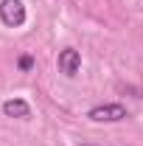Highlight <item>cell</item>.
Masks as SVG:
<instances>
[{"label": "cell", "instance_id": "cell-1", "mask_svg": "<svg viewBox=\"0 0 143 146\" xmlns=\"http://www.w3.org/2000/svg\"><path fill=\"white\" fill-rule=\"evenodd\" d=\"M87 118L95 121V124H121L129 118V110L118 101H109V104H95V107L87 110Z\"/></svg>", "mask_w": 143, "mask_h": 146}, {"label": "cell", "instance_id": "cell-2", "mask_svg": "<svg viewBox=\"0 0 143 146\" xmlns=\"http://www.w3.org/2000/svg\"><path fill=\"white\" fill-rule=\"evenodd\" d=\"M28 20L25 3L23 0H0V23L9 28H23Z\"/></svg>", "mask_w": 143, "mask_h": 146}, {"label": "cell", "instance_id": "cell-3", "mask_svg": "<svg viewBox=\"0 0 143 146\" xmlns=\"http://www.w3.org/2000/svg\"><path fill=\"white\" fill-rule=\"evenodd\" d=\"M56 68H59V73L62 76H68V79H76L79 76V70H81V54L76 51V48H62L59 51V56H56Z\"/></svg>", "mask_w": 143, "mask_h": 146}, {"label": "cell", "instance_id": "cell-4", "mask_svg": "<svg viewBox=\"0 0 143 146\" xmlns=\"http://www.w3.org/2000/svg\"><path fill=\"white\" fill-rule=\"evenodd\" d=\"M0 112L6 115V118H31V104L25 101V98H6L3 101V107H0Z\"/></svg>", "mask_w": 143, "mask_h": 146}, {"label": "cell", "instance_id": "cell-5", "mask_svg": "<svg viewBox=\"0 0 143 146\" xmlns=\"http://www.w3.org/2000/svg\"><path fill=\"white\" fill-rule=\"evenodd\" d=\"M17 68H20L23 73H28L31 68H34V56H31V54H23V56L17 59Z\"/></svg>", "mask_w": 143, "mask_h": 146}, {"label": "cell", "instance_id": "cell-6", "mask_svg": "<svg viewBox=\"0 0 143 146\" xmlns=\"http://www.w3.org/2000/svg\"><path fill=\"white\" fill-rule=\"evenodd\" d=\"M79 146H95V143H79Z\"/></svg>", "mask_w": 143, "mask_h": 146}]
</instances>
